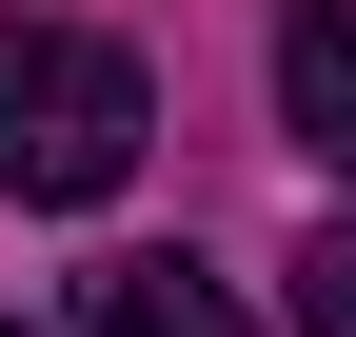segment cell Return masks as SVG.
Wrapping results in <instances>:
<instances>
[{
  "instance_id": "cell-1",
  "label": "cell",
  "mask_w": 356,
  "mask_h": 337,
  "mask_svg": "<svg viewBox=\"0 0 356 337\" xmlns=\"http://www.w3.org/2000/svg\"><path fill=\"white\" fill-rule=\"evenodd\" d=\"M159 139V79L119 60V40L79 20H0V198H40V219H79V198H119Z\"/></svg>"
},
{
  "instance_id": "cell-2",
  "label": "cell",
  "mask_w": 356,
  "mask_h": 337,
  "mask_svg": "<svg viewBox=\"0 0 356 337\" xmlns=\"http://www.w3.org/2000/svg\"><path fill=\"white\" fill-rule=\"evenodd\" d=\"M277 119H297L317 179H356V0H297L277 20Z\"/></svg>"
},
{
  "instance_id": "cell-3",
  "label": "cell",
  "mask_w": 356,
  "mask_h": 337,
  "mask_svg": "<svg viewBox=\"0 0 356 337\" xmlns=\"http://www.w3.org/2000/svg\"><path fill=\"white\" fill-rule=\"evenodd\" d=\"M79 337H257V318L198 258H119V278H79Z\"/></svg>"
},
{
  "instance_id": "cell-4",
  "label": "cell",
  "mask_w": 356,
  "mask_h": 337,
  "mask_svg": "<svg viewBox=\"0 0 356 337\" xmlns=\"http://www.w3.org/2000/svg\"><path fill=\"white\" fill-rule=\"evenodd\" d=\"M297 337H356V219L297 238Z\"/></svg>"
},
{
  "instance_id": "cell-5",
  "label": "cell",
  "mask_w": 356,
  "mask_h": 337,
  "mask_svg": "<svg viewBox=\"0 0 356 337\" xmlns=\"http://www.w3.org/2000/svg\"><path fill=\"white\" fill-rule=\"evenodd\" d=\"M0 337H20V318H0Z\"/></svg>"
}]
</instances>
